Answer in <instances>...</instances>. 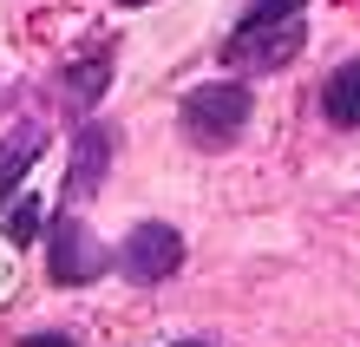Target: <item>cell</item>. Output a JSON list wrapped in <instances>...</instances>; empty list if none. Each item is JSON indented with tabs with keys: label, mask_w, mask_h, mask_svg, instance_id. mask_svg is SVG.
<instances>
[{
	"label": "cell",
	"mask_w": 360,
	"mask_h": 347,
	"mask_svg": "<svg viewBox=\"0 0 360 347\" xmlns=\"http://www.w3.org/2000/svg\"><path fill=\"white\" fill-rule=\"evenodd\" d=\"M177 125H184V138L197 144V151H229V144L243 138V125H249V85H236V79L197 85V92L184 99Z\"/></svg>",
	"instance_id": "6da1fadb"
},
{
	"label": "cell",
	"mask_w": 360,
	"mask_h": 347,
	"mask_svg": "<svg viewBox=\"0 0 360 347\" xmlns=\"http://www.w3.org/2000/svg\"><path fill=\"white\" fill-rule=\"evenodd\" d=\"M302 39H308V27H302V13H256L249 7L243 13V27L229 33V66H249V72H275V66H288L295 53H302Z\"/></svg>",
	"instance_id": "7a4b0ae2"
},
{
	"label": "cell",
	"mask_w": 360,
	"mask_h": 347,
	"mask_svg": "<svg viewBox=\"0 0 360 347\" xmlns=\"http://www.w3.org/2000/svg\"><path fill=\"white\" fill-rule=\"evenodd\" d=\"M105 275V243L79 216H53V282L59 289H86Z\"/></svg>",
	"instance_id": "3957f363"
},
{
	"label": "cell",
	"mask_w": 360,
	"mask_h": 347,
	"mask_svg": "<svg viewBox=\"0 0 360 347\" xmlns=\"http://www.w3.org/2000/svg\"><path fill=\"white\" fill-rule=\"evenodd\" d=\"M177 263H184V236L171 223H138L131 243L118 249V269L131 275V282H164Z\"/></svg>",
	"instance_id": "277c9868"
},
{
	"label": "cell",
	"mask_w": 360,
	"mask_h": 347,
	"mask_svg": "<svg viewBox=\"0 0 360 347\" xmlns=\"http://www.w3.org/2000/svg\"><path fill=\"white\" fill-rule=\"evenodd\" d=\"M105 164H112V138H105L98 125H86V132H79V144H72L66 190H72V197H92V190H98V177H105Z\"/></svg>",
	"instance_id": "5b68a950"
},
{
	"label": "cell",
	"mask_w": 360,
	"mask_h": 347,
	"mask_svg": "<svg viewBox=\"0 0 360 347\" xmlns=\"http://www.w3.org/2000/svg\"><path fill=\"white\" fill-rule=\"evenodd\" d=\"M321 112L334 125H347V132H360V59H347L341 72H328L321 85Z\"/></svg>",
	"instance_id": "8992f818"
},
{
	"label": "cell",
	"mask_w": 360,
	"mask_h": 347,
	"mask_svg": "<svg viewBox=\"0 0 360 347\" xmlns=\"http://www.w3.org/2000/svg\"><path fill=\"white\" fill-rule=\"evenodd\" d=\"M39 151H46V132H39V125H27V132H13L7 144H0V203L20 190V177H27V164L39 158Z\"/></svg>",
	"instance_id": "52a82bcc"
},
{
	"label": "cell",
	"mask_w": 360,
	"mask_h": 347,
	"mask_svg": "<svg viewBox=\"0 0 360 347\" xmlns=\"http://www.w3.org/2000/svg\"><path fill=\"white\" fill-rule=\"evenodd\" d=\"M33 236H39V203H33V197H13V210H7V243L27 249Z\"/></svg>",
	"instance_id": "ba28073f"
},
{
	"label": "cell",
	"mask_w": 360,
	"mask_h": 347,
	"mask_svg": "<svg viewBox=\"0 0 360 347\" xmlns=\"http://www.w3.org/2000/svg\"><path fill=\"white\" fill-rule=\"evenodd\" d=\"M20 347H72V341H66V334H27Z\"/></svg>",
	"instance_id": "9c48e42d"
},
{
	"label": "cell",
	"mask_w": 360,
	"mask_h": 347,
	"mask_svg": "<svg viewBox=\"0 0 360 347\" xmlns=\"http://www.w3.org/2000/svg\"><path fill=\"white\" fill-rule=\"evenodd\" d=\"M184 347H197V341H184Z\"/></svg>",
	"instance_id": "30bf717a"
}]
</instances>
